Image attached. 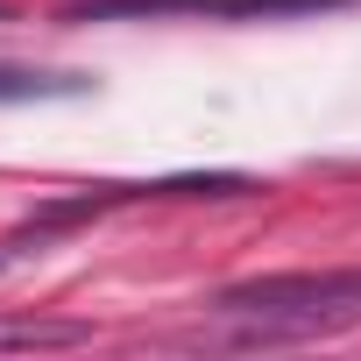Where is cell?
Returning a JSON list of instances; mask_svg holds the SVG:
<instances>
[{"label": "cell", "instance_id": "1", "mask_svg": "<svg viewBox=\"0 0 361 361\" xmlns=\"http://www.w3.org/2000/svg\"><path fill=\"white\" fill-rule=\"evenodd\" d=\"M220 319H234L241 340H312L361 326V269H298V276H255L213 298Z\"/></svg>", "mask_w": 361, "mask_h": 361}, {"label": "cell", "instance_id": "3", "mask_svg": "<svg viewBox=\"0 0 361 361\" xmlns=\"http://www.w3.org/2000/svg\"><path fill=\"white\" fill-rule=\"evenodd\" d=\"M92 92L85 71H36V64H0V106H29V99H78Z\"/></svg>", "mask_w": 361, "mask_h": 361}, {"label": "cell", "instance_id": "2", "mask_svg": "<svg viewBox=\"0 0 361 361\" xmlns=\"http://www.w3.org/2000/svg\"><path fill=\"white\" fill-rule=\"evenodd\" d=\"M340 0H78L64 22H156V15H213V22H255V15H319Z\"/></svg>", "mask_w": 361, "mask_h": 361}]
</instances>
